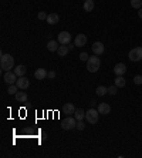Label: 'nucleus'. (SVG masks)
Segmentation results:
<instances>
[{"label": "nucleus", "mask_w": 142, "mask_h": 158, "mask_svg": "<svg viewBox=\"0 0 142 158\" xmlns=\"http://www.w3.org/2000/svg\"><path fill=\"white\" fill-rule=\"evenodd\" d=\"M47 16H48V15H46V11H39L37 17H39L40 20H47Z\"/></svg>", "instance_id": "obj_29"}, {"label": "nucleus", "mask_w": 142, "mask_h": 158, "mask_svg": "<svg viewBox=\"0 0 142 158\" xmlns=\"http://www.w3.org/2000/svg\"><path fill=\"white\" fill-rule=\"evenodd\" d=\"M125 71H127V66L124 64V63H118V64H115V67H114V73L117 76H124Z\"/></svg>", "instance_id": "obj_12"}, {"label": "nucleus", "mask_w": 142, "mask_h": 158, "mask_svg": "<svg viewBox=\"0 0 142 158\" xmlns=\"http://www.w3.org/2000/svg\"><path fill=\"white\" fill-rule=\"evenodd\" d=\"M77 127V120L76 117H66V118L63 120V123H61V128L63 130H73Z\"/></svg>", "instance_id": "obj_4"}, {"label": "nucleus", "mask_w": 142, "mask_h": 158, "mask_svg": "<svg viewBox=\"0 0 142 158\" xmlns=\"http://www.w3.org/2000/svg\"><path fill=\"white\" fill-rule=\"evenodd\" d=\"M58 44H60V43H58V40H50V41L47 43V50L51 51V53H54V51H57L58 47H60Z\"/></svg>", "instance_id": "obj_15"}, {"label": "nucleus", "mask_w": 142, "mask_h": 158, "mask_svg": "<svg viewBox=\"0 0 142 158\" xmlns=\"http://www.w3.org/2000/svg\"><path fill=\"white\" fill-rule=\"evenodd\" d=\"M74 117H76L77 121H81V120L85 118V111L82 108H77L76 113H74Z\"/></svg>", "instance_id": "obj_22"}, {"label": "nucleus", "mask_w": 142, "mask_h": 158, "mask_svg": "<svg viewBox=\"0 0 142 158\" xmlns=\"http://www.w3.org/2000/svg\"><path fill=\"white\" fill-rule=\"evenodd\" d=\"M131 6L134 9H141L142 7V0H131Z\"/></svg>", "instance_id": "obj_25"}, {"label": "nucleus", "mask_w": 142, "mask_h": 158, "mask_svg": "<svg viewBox=\"0 0 142 158\" xmlns=\"http://www.w3.org/2000/svg\"><path fill=\"white\" fill-rule=\"evenodd\" d=\"M91 49H92V53L95 56H101L102 53H104L105 47H104V44H102L101 41H95V43L91 46Z\"/></svg>", "instance_id": "obj_9"}, {"label": "nucleus", "mask_w": 142, "mask_h": 158, "mask_svg": "<svg viewBox=\"0 0 142 158\" xmlns=\"http://www.w3.org/2000/svg\"><path fill=\"white\" fill-rule=\"evenodd\" d=\"M97 95H100V97H102V95H105L106 93H108V87H104V85H98L95 90Z\"/></svg>", "instance_id": "obj_23"}, {"label": "nucleus", "mask_w": 142, "mask_h": 158, "mask_svg": "<svg viewBox=\"0 0 142 158\" xmlns=\"http://www.w3.org/2000/svg\"><path fill=\"white\" fill-rule=\"evenodd\" d=\"M98 113L102 114V115H106V114H110L111 113V105L110 104H106V103H101L100 105H98Z\"/></svg>", "instance_id": "obj_10"}, {"label": "nucleus", "mask_w": 142, "mask_h": 158, "mask_svg": "<svg viewBox=\"0 0 142 158\" xmlns=\"http://www.w3.org/2000/svg\"><path fill=\"white\" fill-rule=\"evenodd\" d=\"M58 43L63 46H67V44H70V41H71V34L68 33V31H61V33H58Z\"/></svg>", "instance_id": "obj_6"}, {"label": "nucleus", "mask_w": 142, "mask_h": 158, "mask_svg": "<svg viewBox=\"0 0 142 158\" xmlns=\"http://www.w3.org/2000/svg\"><path fill=\"white\" fill-rule=\"evenodd\" d=\"M134 83L137 84V85H141L142 84V74L135 76V77H134Z\"/></svg>", "instance_id": "obj_27"}, {"label": "nucleus", "mask_w": 142, "mask_h": 158, "mask_svg": "<svg viewBox=\"0 0 142 158\" xmlns=\"http://www.w3.org/2000/svg\"><path fill=\"white\" fill-rule=\"evenodd\" d=\"M16 84H17V87L20 90H27L29 89V85H30V81H29V79L27 77H19L17 79V81H16Z\"/></svg>", "instance_id": "obj_8"}, {"label": "nucleus", "mask_w": 142, "mask_h": 158, "mask_svg": "<svg viewBox=\"0 0 142 158\" xmlns=\"http://www.w3.org/2000/svg\"><path fill=\"white\" fill-rule=\"evenodd\" d=\"M0 67L3 71H10L14 67V59L10 54H2L0 57Z\"/></svg>", "instance_id": "obj_1"}, {"label": "nucleus", "mask_w": 142, "mask_h": 158, "mask_svg": "<svg viewBox=\"0 0 142 158\" xmlns=\"http://www.w3.org/2000/svg\"><path fill=\"white\" fill-rule=\"evenodd\" d=\"M67 46H68V49H70V50H73L74 47H76V44H67Z\"/></svg>", "instance_id": "obj_33"}, {"label": "nucleus", "mask_w": 142, "mask_h": 158, "mask_svg": "<svg viewBox=\"0 0 142 158\" xmlns=\"http://www.w3.org/2000/svg\"><path fill=\"white\" fill-rule=\"evenodd\" d=\"M48 24H57L58 21H60V16L57 15V13H50V15L47 16V20H46Z\"/></svg>", "instance_id": "obj_16"}, {"label": "nucleus", "mask_w": 142, "mask_h": 158, "mask_svg": "<svg viewBox=\"0 0 142 158\" xmlns=\"http://www.w3.org/2000/svg\"><path fill=\"white\" fill-rule=\"evenodd\" d=\"M68 51H70L68 46H63V44H61L60 47H58V50H57V54L60 56V57H66V56L68 54Z\"/></svg>", "instance_id": "obj_19"}, {"label": "nucleus", "mask_w": 142, "mask_h": 158, "mask_svg": "<svg viewBox=\"0 0 142 158\" xmlns=\"http://www.w3.org/2000/svg\"><path fill=\"white\" fill-rule=\"evenodd\" d=\"M14 95H16V100H17V101H20V103H26L27 98H29V97H27V94H26L24 91H17Z\"/></svg>", "instance_id": "obj_20"}, {"label": "nucleus", "mask_w": 142, "mask_h": 158, "mask_svg": "<svg viewBox=\"0 0 142 158\" xmlns=\"http://www.w3.org/2000/svg\"><path fill=\"white\" fill-rule=\"evenodd\" d=\"M85 128V123L84 121H77V130H80V131H82V130Z\"/></svg>", "instance_id": "obj_28"}, {"label": "nucleus", "mask_w": 142, "mask_h": 158, "mask_svg": "<svg viewBox=\"0 0 142 158\" xmlns=\"http://www.w3.org/2000/svg\"><path fill=\"white\" fill-rule=\"evenodd\" d=\"M26 71H27V70H26V66H23V64H19L14 67V73L17 77H23V76L26 74Z\"/></svg>", "instance_id": "obj_17"}, {"label": "nucleus", "mask_w": 142, "mask_h": 158, "mask_svg": "<svg viewBox=\"0 0 142 158\" xmlns=\"http://www.w3.org/2000/svg\"><path fill=\"white\" fill-rule=\"evenodd\" d=\"M114 84L117 85L118 89H122V87H125L127 81H125V79H124V76H117V79H115Z\"/></svg>", "instance_id": "obj_18"}, {"label": "nucleus", "mask_w": 142, "mask_h": 158, "mask_svg": "<svg viewBox=\"0 0 142 158\" xmlns=\"http://www.w3.org/2000/svg\"><path fill=\"white\" fill-rule=\"evenodd\" d=\"M138 17H139V19H142V7L138 10Z\"/></svg>", "instance_id": "obj_32"}, {"label": "nucleus", "mask_w": 142, "mask_h": 158, "mask_svg": "<svg viewBox=\"0 0 142 158\" xmlns=\"http://www.w3.org/2000/svg\"><path fill=\"white\" fill-rule=\"evenodd\" d=\"M100 67H101V60L98 56H92L87 60V70L90 73H97L100 70Z\"/></svg>", "instance_id": "obj_2"}, {"label": "nucleus", "mask_w": 142, "mask_h": 158, "mask_svg": "<svg viewBox=\"0 0 142 158\" xmlns=\"http://www.w3.org/2000/svg\"><path fill=\"white\" fill-rule=\"evenodd\" d=\"M98 117H100V113H98V110H95V108H90L85 113V120L90 124H97L98 123Z\"/></svg>", "instance_id": "obj_3"}, {"label": "nucleus", "mask_w": 142, "mask_h": 158, "mask_svg": "<svg viewBox=\"0 0 142 158\" xmlns=\"http://www.w3.org/2000/svg\"><path fill=\"white\" fill-rule=\"evenodd\" d=\"M34 77L37 80H44L48 77V73H47V70L46 69H37L34 71Z\"/></svg>", "instance_id": "obj_13"}, {"label": "nucleus", "mask_w": 142, "mask_h": 158, "mask_svg": "<svg viewBox=\"0 0 142 158\" xmlns=\"http://www.w3.org/2000/svg\"><path fill=\"white\" fill-rule=\"evenodd\" d=\"M74 44L76 47H82L87 44V36L85 34H77L76 40H74Z\"/></svg>", "instance_id": "obj_11"}, {"label": "nucleus", "mask_w": 142, "mask_h": 158, "mask_svg": "<svg viewBox=\"0 0 142 158\" xmlns=\"http://www.w3.org/2000/svg\"><path fill=\"white\" fill-rule=\"evenodd\" d=\"M3 79H5L6 83L10 85V84H16V81H17V79H19V77L16 76L14 71H6V73H5V77H3Z\"/></svg>", "instance_id": "obj_7"}, {"label": "nucleus", "mask_w": 142, "mask_h": 158, "mask_svg": "<svg viewBox=\"0 0 142 158\" xmlns=\"http://www.w3.org/2000/svg\"><path fill=\"white\" fill-rule=\"evenodd\" d=\"M19 90H20V89L17 87V84H10V85H9V89H7V93H9V94H16Z\"/></svg>", "instance_id": "obj_24"}, {"label": "nucleus", "mask_w": 142, "mask_h": 158, "mask_svg": "<svg viewBox=\"0 0 142 158\" xmlns=\"http://www.w3.org/2000/svg\"><path fill=\"white\" fill-rule=\"evenodd\" d=\"M128 57H129V60H132V61H141L142 60V47L132 49L131 51H129Z\"/></svg>", "instance_id": "obj_5"}, {"label": "nucleus", "mask_w": 142, "mask_h": 158, "mask_svg": "<svg viewBox=\"0 0 142 158\" xmlns=\"http://www.w3.org/2000/svg\"><path fill=\"white\" fill-rule=\"evenodd\" d=\"M117 90H118V87L115 84H114V85H110V87H108V94H110V95H115V94L118 93Z\"/></svg>", "instance_id": "obj_26"}, {"label": "nucleus", "mask_w": 142, "mask_h": 158, "mask_svg": "<svg viewBox=\"0 0 142 158\" xmlns=\"http://www.w3.org/2000/svg\"><path fill=\"white\" fill-rule=\"evenodd\" d=\"M94 7H95V3H94V0H85L84 2V10L85 11H92L94 10Z\"/></svg>", "instance_id": "obj_21"}, {"label": "nucleus", "mask_w": 142, "mask_h": 158, "mask_svg": "<svg viewBox=\"0 0 142 158\" xmlns=\"http://www.w3.org/2000/svg\"><path fill=\"white\" fill-rule=\"evenodd\" d=\"M56 71H48V79H56Z\"/></svg>", "instance_id": "obj_31"}, {"label": "nucleus", "mask_w": 142, "mask_h": 158, "mask_svg": "<svg viewBox=\"0 0 142 158\" xmlns=\"http://www.w3.org/2000/svg\"><path fill=\"white\" fill-rule=\"evenodd\" d=\"M61 111H63V114H74L76 113V107H74V104H71V103H67L63 105V108H61Z\"/></svg>", "instance_id": "obj_14"}, {"label": "nucleus", "mask_w": 142, "mask_h": 158, "mask_svg": "<svg viewBox=\"0 0 142 158\" xmlns=\"http://www.w3.org/2000/svg\"><path fill=\"white\" fill-rule=\"evenodd\" d=\"M88 59H90V56L87 54V53H81V54H80V60H81V61H87Z\"/></svg>", "instance_id": "obj_30"}]
</instances>
